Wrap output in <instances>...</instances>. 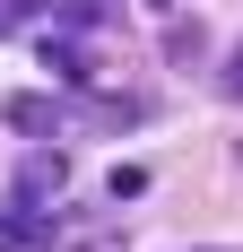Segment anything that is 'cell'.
Instances as JSON below:
<instances>
[{
	"mask_svg": "<svg viewBox=\"0 0 243 252\" xmlns=\"http://www.w3.org/2000/svg\"><path fill=\"white\" fill-rule=\"evenodd\" d=\"M70 113H78V130H139V122H148V96H96V87H70Z\"/></svg>",
	"mask_w": 243,
	"mask_h": 252,
	"instance_id": "3",
	"label": "cell"
},
{
	"mask_svg": "<svg viewBox=\"0 0 243 252\" xmlns=\"http://www.w3.org/2000/svg\"><path fill=\"white\" fill-rule=\"evenodd\" d=\"M0 122L18 130V139H44V148H52L61 130H78V113H70V96H9Z\"/></svg>",
	"mask_w": 243,
	"mask_h": 252,
	"instance_id": "2",
	"label": "cell"
},
{
	"mask_svg": "<svg viewBox=\"0 0 243 252\" xmlns=\"http://www.w3.org/2000/svg\"><path fill=\"white\" fill-rule=\"evenodd\" d=\"M44 61H52L61 78H70V87H87V78H96V70H87V52H78L70 35H44Z\"/></svg>",
	"mask_w": 243,
	"mask_h": 252,
	"instance_id": "6",
	"label": "cell"
},
{
	"mask_svg": "<svg viewBox=\"0 0 243 252\" xmlns=\"http://www.w3.org/2000/svg\"><path fill=\"white\" fill-rule=\"evenodd\" d=\"M0 252H61V226H52V209H0Z\"/></svg>",
	"mask_w": 243,
	"mask_h": 252,
	"instance_id": "4",
	"label": "cell"
},
{
	"mask_svg": "<svg viewBox=\"0 0 243 252\" xmlns=\"http://www.w3.org/2000/svg\"><path fill=\"white\" fill-rule=\"evenodd\" d=\"M9 26H18V18H9V0H0V35H9Z\"/></svg>",
	"mask_w": 243,
	"mask_h": 252,
	"instance_id": "12",
	"label": "cell"
},
{
	"mask_svg": "<svg viewBox=\"0 0 243 252\" xmlns=\"http://www.w3.org/2000/svg\"><path fill=\"white\" fill-rule=\"evenodd\" d=\"M61 183H70V157H61V148H26L18 174H9V200H18V209H44V200H61Z\"/></svg>",
	"mask_w": 243,
	"mask_h": 252,
	"instance_id": "1",
	"label": "cell"
},
{
	"mask_svg": "<svg viewBox=\"0 0 243 252\" xmlns=\"http://www.w3.org/2000/svg\"><path fill=\"white\" fill-rule=\"evenodd\" d=\"M217 87H226V96H243V44L226 52V70H217Z\"/></svg>",
	"mask_w": 243,
	"mask_h": 252,
	"instance_id": "9",
	"label": "cell"
},
{
	"mask_svg": "<svg viewBox=\"0 0 243 252\" xmlns=\"http://www.w3.org/2000/svg\"><path fill=\"white\" fill-rule=\"evenodd\" d=\"M200 252H217V244H200Z\"/></svg>",
	"mask_w": 243,
	"mask_h": 252,
	"instance_id": "13",
	"label": "cell"
},
{
	"mask_svg": "<svg viewBox=\"0 0 243 252\" xmlns=\"http://www.w3.org/2000/svg\"><path fill=\"white\" fill-rule=\"evenodd\" d=\"M9 18H52V0H9Z\"/></svg>",
	"mask_w": 243,
	"mask_h": 252,
	"instance_id": "10",
	"label": "cell"
},
{
	"mask_svg": "<svg viewBox=\"0 0 243 252\" xmlns=\"http://www.w3.org/2000/svg\"><path fill=\"white\" fill-rule=\"evenodd\" d=\"M104 9H113V0H52L61 35H87V26H104Z\"/></svg>",
	"mask_w": 243,
	"mask_h": 252,
	"instance_id": "7",
	"label": "cell"
},
{
	"mask_svg": "<svg viewBox=\"0 0 243 252\" xmlns=\"http://www.w3.org/2000/svg\"><path fill=\"white\" fill-rule=\"evenodd\" d=\"M209 52V26L200 18H165V61H200Z\"/></svg>",
	"mask_w": 243,
	"mask_h": 252,
	"instance_id": "5",
	"label": "cell"
},
{
	"mask_svg": "<svg viewBox=\"0 0 243 252\" xmlns=\"http://www.w3.org/2000/svg\"><path fill=\"white\" fill-rule=\"evenodd\" d=\"M148 191V165H113V200H139Z\"/></svg>",
	"mask_w": 243,
	"mask_h": 252,
	"instance_id": "8",
	"label": "cell"
},
{
	"mask_svg": "<svg viewBox=\"0 0 243 252\" xmlns=\"http://www.w3.org/2000/svg\"><path fill=\"white\" fill-rule=\"evenodd\" d=\"M70 252H122V244H113V235H78Z\"/></svg>",
	"mask_w": 243,
	"mask_h": 252,
	"instance_id": "11",
	"label": "cell"
}]
</instances>
